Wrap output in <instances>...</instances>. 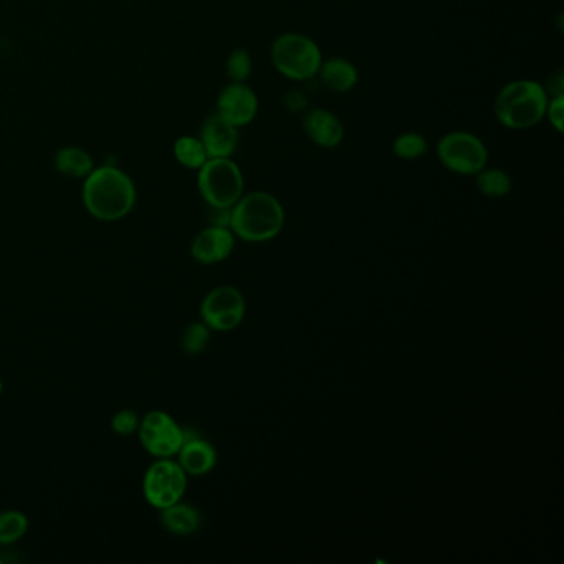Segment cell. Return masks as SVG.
<instances>
[{"instance_id": "5b68a950", "label": "cell", "mask_w": 564, "mask_h": 564, "mask_svg": "<svg viewBox=\"0 0 564 564\" xmlns=\"http://www.w3.org/2000/svg\"><path fill=\"white\" fill-rule=\"evenodd\" d=\"M197 186L207 206L232 207L244 196V174L230 158L207 159L199 169Z\"/></svg>"}, {"instance_id": "9c48e42d", "label": "cell", "mask_w": 564, "mask_h": 564, "mask_svg": "<svg viewBox=\"0 0 564 564\" xmlns=\"http://www.w3.org/2000/svg\"><path fill=\"white\" fill-rule=\"evenodd\" d=\"M245 298L235 287L214 288L202 300L201 318L211 330L232 331L244 321Z\"/></svg>"}, {"instance_id": "603a6c76", "label": "cell", "mask_w": 564, "mask_h": 564, "mask_svg": "<svg viewBox=\"0 0 564 564\" xmlns=\"http://www.w3.org/2000/svg\"><path fill=\"white\" fill-rule=\"evenodd\" d=\"M227 75L232 82L244 83L252 73V58L244 48H237L227 58Z\"/></svg>"}, {"instance_id": "7a4b0ae2", "label": "cell", "mask_w": 564, "mask_h": 564, "mask_svg": "<svg viewBox=\"0 0 564 564\" xmlns=\"http://www.w3.org/2000/svg\"><path fill=\"white\" fill-rule=\"evenodd\" d=\"M285 225V211L277 197L268 192H250L232 206L230 230L245 242H267Z\"/></svg>"}, {"instance_id": "7402d4cb", "label": "cell", "mask_w": 564, "mask_h": 564, "mask_svg": "<svg viewBox=\"0 0 564 564\" xmlns=\"http://www.w3.org/2000/svg\"><path fill=\"white\" fill-rule=\"evenodd\" d=\"M211 343V328L204 321H197L187 326L186 331L182 333L181 345L182 349L191 356L204 353L207 346Z\"/></svg>"}, {"instance_id": "277c9868", "label": "cell", "mask_w": 564, "mask_h": 564, "mask_svg": "<svg viewBox=\"0 0 564 564\" xmlns=\"http://www.w3.org/2000/svg\"><path fill=\"white\" fill-rule=\"evenodd\" d=\"M270 55L278 73L295 82H308L315 78L323 62L315 40L295 32L278 35L273 40Z\"/></svg>"}, {"instance_id": "f546056e", "label": "cell", "mask_w": 564, "mask_h": 564, "mask_svg": "<svg viewBox=\"0 0 564 564\" xmlns=\"http://www.w3.org/2000/svg\"><path fill=\"white\" fill-rule=\"evenodd\" d=\"M0 563H2V558H0Z\"/></svg>"}, {"instance_id": "44dd1931", "label": "cell", "mask_w": 564, "mask_h": 564, "mask_svg": "<svg viewBox=\"0 0 564 564\" xmlns=\"http://www.w3.org/2000/svg\"><path fill=\"white\" fill-rule=\"evenodd\" d=\"M427 139L419 133H402L394 139L392 143V151L397 158L404 161H412V159L422 158L427 153Z\"/></svg>"}, {"instance_id": "5bb4252c", "label": "cell", "mask_w": 564, "mask_h": 564, "mask_svg": "<svg viewBox=\"0 0 564 564\" xmlns=\"http://www.w3.org/2000/svg\"><path fill=\"white\" fill-rule=\"evenodd\" d=\"M199 139L204 144L209 159L230 158L239 146V128H235L214 113L204 121Z\"/></svg>"}, {"instance_id": "8fae6325", "label": "cell", "mask_w": 564, "mask_h": 564, "mask_svg": "<svg viewBox=\"0 0 564 564\" xmlns=\"http://www.w3.org/2000/svg\"><path fill=\"white\" fill-rule=\"evenodd\" d=\"M235 235L229 227L211 225L196 235L192 240V259L202 265H214L229 259L234 252Z\"/></svg>"}, {"instance_id": "4fadbf2b", "label": "cell", "mask_w": 564, "mask_h": 564, "mask_svg": "<svg viewBox=\"0 0 564 564\" xmlns=\"http://www.w3.org/2000/svg\"><path fill=\"white\" fill-rule=\"evenodd\" d=\"M177 457H179L177 462L184 472L192 477L209 474L217 464V450L214 449V445L186 429H184V442L177 452Z\"/></svg>"}, {"instance_id": "ac0fdd59", "label": "cell", "mask_w": 564, "mask_h": 564, "mask_svg": "<svg viewBox=\"0 0 564 564\" xmlns=\"http://www.w3.org/2000/svg\"><path fill=\"white\" fill-rule=\"evenodd\" d=\"M475 186L483 196L500 199L510 194L513 182L512 177L508 176L507 171L503 169L483 168L480 173L475 174Z\"/></svg>"}, {"instance_id": "484cf974", "label": "cell", "mask_w": 564, "mask_h": 564, "mask_svg": "<svg viewBox=\"0 0 564 564\" xmlns=\"http://www.w3.org/2000/svg\"><path fill=\"white\" fill-rule=\"evenodd\" d=\"M283 105L290 113H300L308 106V96L300 90H290L283 96Z\"/></svg>"}, {"instance_id": "3957f363", "label": "cell", "mask_w": 564, "mask_h": 564, "mask_svg": "<svg viewBox=\"0 0 564 564\" xmlns=\"http://www.w3.org/2000/svg\"><path fill=\"white\" fill-rule=\"evenodd\" d=\"M548 91L533 80H515L498 91L493 111L508 130H528L545 118Z\"/></svg>"}, {"instance_id": "8992f818", "label": "cell", "mask_w": 564, "mask_h": 564, "mask_svg": "<svg viewBox=\"0 0 564 564\" xmlns=\"http://www.w3.org/2000/svg\"><path fill=\"white\" fill-rule=\"evenodd\" d=\"M437 158L445 169L460 176H475L487 168L488 149L469 131H452L437 143Z\"/></svg>"}, {"instance_id": "83f0119b", "label": "cell", "mask_w": 564, "mask_h": 564, "mask_svg": "<svg viewBox=\"0 0 564 564\" xmlns=\"http://www.w3.org/2000/svg\"><path fill=\"white\" fill-rule=\"evenodd\" d=\"M546 91H551V96H564V75L561 68L551 75L550 87Z\"/></svg>"}, {"instance_id": "4316f807", "label": "cell", "mask_w": 564, "mask_h": 564, "mask_svg": "<svg viewBox=\"0 0 564 564\" xmlns=\"http://www.w3.org/2000/svg\"><path fill=\"white\" fill-rule=\"evenodd\" d=\"M230 217H232V207L209 206L207 209V219L211 225H216V227H229L230 229Z\"/></svg>"}, {"instance_id": "7c38bea8", "label": "cell", "mask_w": 564, "mask_h": 564, "mask_svg": "<svg viewBox=\"0 0 564 564\" xmlns=\"http://www.w3.org/2000/svg\"><path fill=\"white\" fill-rule=\"evenodd\" d=\"M303 131L320 148H338L345 139V126L338 116L323 108L308 110L303 116Z\"/></svg>"}, {"instance_id": "e0dca14e", "label": "cell", "mask_w": 564, "mask_h": 564, "mask_svg": "<svg viewBox=\"0 0 564 564\" xmlns=\"http://www.w3.org/2000/svg\"><path fill=\"white\" fill-rule=\"evenodd\" d=\"M55 168L65 176L77 177V179L87 177L95 169L90 154L77 146L60 149L55 156Z\"/></svg>"}, {"instance_id": "52a82bcc", "label": "cell", "mask_w": 564, "mask_h": 564, "mask_svg": "<svg viewBox=\"0 0 564 564\" xmlns=\"http://www.w3.org/2000/svg\"><path fill=\"white\" fill-rule=\"evenodd\" d=\"M187 474L179 462L158 459L149 465L143 478V495L151 507L163 510L181 502L186 495Z\"/></svg>"}, {"instance_id": "d4e9b609", "label": "cell", "mask_w": 564, "mask_h": 564, "mask_svg": "<svg viewBox=\"0 0 564 564\" xmlns=\"http://www.w3.org/2000/svg\"><path fill=\"white\" fill-rule=\"evenodd\" d=\"M545 116H548L551 126L558 133H563L564 128V96H551L546 106Z\"/></svg>"}, {"instance_id": "9a60e30c", "label": "cell", "mask_w": 564, "mask_h": 564, "mask_svg": "<svg viewBox=\"0 0 564 564\" xmlns=\"http://www.w3.org/2000/svg\"><path fill=\"white\" fill-rule=\"evenodd\" d=\"M318 77L328 90L335 91V93H346V91L353 90L359 80L358 70L353 63L340 57L321 62Z\"/></svg>"}, {"instance_id": "cb8c5ba5", "label": "cell", "mask_w": 564, "mask_h": 564, "mask_svg": "<svg viewBox=\"0 0 564 564\" xmlns=\"http://www.w3.org/2000/svg\"><path fill=\"white\" fill-rule=\"evenodd\" d=\"M139 422H141V419L136 412L131 411V409H123V411L116 412L111 419V429L115 431V434L128 437V435L138 432Z\"/></svg>"}, {"instance_id": "ffe728a7", "label": "cell", "mask_w": 564, "mask_h": 564, "mask_svg": "<svg viewBox=\"0 0 564 564\" xmlns=\"http://www.w3.org/2000/svg\"><path fill=\"white\" fill-rule=\"evenodd\" d=\"M29 530V518L19 510L0 512V546L14 545Z\"/></svg>"}, {"instance_id": "ba28073f", "label": "cell", "mask_w": 564, "mask_h": 564, "mask_svg": "<svg viewBox=\"0 0 564 564\" xmlns=\"http://www.w3.org/2000/svg\"><path fill=\"white\" fill-rule=\"evenodd\" d=\"M139 442L156 459H171L184 442V429L168 412L151 411L139 422Z\"/></svg>"}, {"instance_id": "30bf717a", "label": "cell", "mask_w": 564, "mask_h": 564, "mask_svg": "<svg viewBox=\"0 0 564 564\" xmlns=\"http://www.w3.org/2000/svg\"><path fill=\"white\" fill-rule=\"evenodd\" d=\"M257 113L259 98L245 83L232 82L220 91L217 98V115L235 128L250 125Z\"/></svg>"}, {"instance_id": "2e32d148", "label": "cell", "mask_w": 564, "mask_h": 564, "mask_svg": "<svg viewBox=\"0 0 564 564\" xmlns=\"http://www.w3.org/2000/svg\"><path fill=\"white\" fill-rule=\"evenodd\" d=\"M161 525L173 535H192L201 526V513L187 503L177 502L161 510Z\"/></svg>"}, {"instance_id": "f1b7e54d", "label": "cell", "mask_w": 564, "mask_h": 564, "mask_svg": "<svg viewBox=\"0 0 564 564\" xmlns=\"http://www.w3.org/2000/svg\"><path fill=\"white\" fill-rule=\"evenodd\" d=\"M4 389V383H2V378H0V392Z\"/></svg>"}, {"instance_id": "d6986e66", "label": "cell", "mask_w": 564, "mask_h": 564, "mask_svg": "<svg viewBox=\"0 0 564 564\" xmlns=\"http://www.w3.org/2000/svg\"><path fill=\"white\" fill-rule=\"evenodd\" d=\"M174 156L177 163L187 169H201L209 159L201 139L192 136H182L177 139L174 144Z\"/></svg>"}, {"instance_id": "6da1fadb", "label": "cell", "mask_w": 564, "mask_h": 564, "mask_svg": "<svg viewBox=\"0 0 564 564\" xmlns=\"http://www.w3.org/2000/svg\"><path fill=\"white\" fill-rule=\"evenodd\" d=\"M83 202L95 219L115 222L133 211L136 187L131 177L115 166L93 169L85 177Z\"/></svg>"}]
</instances>
